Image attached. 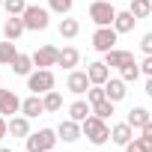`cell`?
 Segmentation results:
<instances>
[{"label": "cell", "instance_id": "cell-8", "mask_svg": "<svg viewBox=\"0 0 152 152\" xmlns=\"http://www.w3.org/2000/svg\"><path fill=\"white\" fill-rule=\"evenodd\" d=\"M57 60H60V48H54V45H42L33 54L36 69H51V66H57Z\"/></svg>", "mask_w": 152, "mask_h": 152}, {"label": "cell", "instance_id": "cell-9", "mask_svg": "<svg viewBox=\"0 0 152 152\" xmlns=\"http://www.w3.org/2000/svg\"><path fill=\"white\" fill-rule=\"evenodd\" d=\"M21 110V99L12 90H0V113L3 116H15Z\"/></svg>", "mask_w": 152, "mask_h": 152}, {"label": "cell", "instance_id": "cell-3", "mask_svg": "<svg viewBox=\"0 0 152 152\" xmlns=\"http://www.w3.org/2000/svg\"><path fill=\"white\" fill-rule=\"evenodd\" d=\"M54 72L51 69H36L30 78H27V90L30 93H36V96H45V93H51L54 90Z\"/></svg>", "mask_w": 152, "mask_h": 152}, {"label": "cell", "instance_id": "cell-12", "mask_svg": "<svg viewBox=\"0 0 152 152\" xmlns=\"http://www.w3.org/2000/svg\"><path fill=\"white\" fill-rule=\"evenodd\" d=\"M21 113H24V116H30V119H33V116H39V113H45V99H42V96H36V93H30V96L21 102Z\"/></svg>", "mask_w": 152, "mask_h": 152}, {"label": "cell", "instance_id": "cell-10", "mask_svg": "<svg viewBox=\"0 0 152 152\" xmlns=\"http://www.w3.org/2000/svg\"><path fill=\"white\" fill-rule=\"evenodd\" d=\"M57 134H60L63 143H75V140L84 134V128H81V122H75V119H63L60 128H57Z\"/></svg>", "mask_w": 152, "mask_h": 152}, {"label": "cell", "instance_id": "cell-15", "mask_svg": "<svg viewBox=\"0 0 152 152\" xmlns=\"http://www.w3.org/2000/svg\"><path fill=\"white\" fill-rule=\"evenodd\" d=\"M131 137H134V128H131L128 122H116V125L110 128V140H113L116 146H125Z\"/></svg>", "mask_w": 152, "mask_h": 152}, {"label": "cell", "instance_id": "cell-18", "mask_svg": "<svg viewBox=\"0 0 152 152\" xmlns=\"http://www.w3.org/2000/svg\"><path fill=\"white\" fill-rule=\"evenodd\" d=\"M134 24H137V18L131 15V9L116 12V18H113V30H116V33H131V30H134Z\"/></svg>", "mask_w": 152, "mask_h": 152}, {"label": "cell", "instance_id": "cell-6", "mask_svg": "<svg viewBox=\"0 0 152 152\" xmlns=\"http://www.w3.org/2000/svg\"><path fill=\"white\" fill-rule=\"evenodd\" d=\"M116 30L113 27H99L96 33H93V48L96 51H102V54H107V51H113L116 48Z\"/></svg>", "mask_w": 152, "mask_h": 152}, {"label": "cell", "instance_id": "cell-29", "mask_svg": "<svg viewBox=\"0 0 152 152\" xmlns=\"http://www.w3.org/2000/svg\"><path fill=\"white\" fill-rule=\"evenodd\" d=\"M72 3H75V0H48L51 12H57V15H69L72 12Z\"/></svg>", "mask_w": 152, "mask_h": 152}, {"label": "cell", "instance_id": "cell-30", "mask_svg": "<svg viewBox=\"0 0 152 152\" xmlns=\"http://www.w3.org/2000/svg\"><path fill=\"white\" fill-rule=\"evenodd\" d=\"M107 96H104V87H99V84H93L90 90H87V102L90 104H99V102H104Z\"/></svg>", "mask_w": 152, "mask_h": 152}, {"label": "cell", "instance_id": "cell-25", "mask_svg": "<svg viewBox=\"0 0 152 152\" xmlns=\"http://www.w3.org/2000/svg\"><path fill=\"white\" fill-rule=\"evenodd\" d=\"M78 33H81L78 18H63V21H60V36H63V39H75Z\"/></svg>", "mask_w": 152, "mask_h": 152}, {"label": "cell", "instance_id": "cell-28", "mask_svg": "<svg viewBox=\"0 0 152 152\" xmlns=\"http://www.w3.org/2000/svg\"><path fill=\"white\" fill-rule=\"evenodd\" d=\"M93 113H96V116H102V119H107V116H113V102H110V99H104V102H99V104H93Z\"/></svg>", "mask_w": 152, "mask_h": 152}, {"label": "cell", "instance_id": "cell-1", "mask_svg": "<svg viewBox=\"0 0 152 152\" xmlns=\"http://www.w3.org/2000/svg\"><path fill=\"white\" fill-rule=\"evenodd\" d=\"M81 128H84V137H87L93 146H104V143L110 140V128H107V122H104L102 116H96V113H90V116L81 122Z\"/></svg>", "mask_w": 152, "mask_h": 152}, {"label": "cell", "instance_id": "cell-24", "mask_svg": "<svg viewBox=\"0 0 152 152\" xmlns=\"http://www.w3.org/2000/svg\"><path fill=\"white\" fill-rule=\"evenodd\" d=\"M140 75H143V72H140V66H137L134 60H128V63H125V66L119 69V78H122L125 84H134V81L140 78Z\"/></svg>", "mask_w": 152, "mask_h": 152}, {"label": "cell", "instance_id": "cell-32", "mask_svg": "<svg viewBox=\"0 0 152 152\" xmlns=\"http://www.w3.org/2000/svg\"><path fill=\"white\" fill-rule=\"evenodd\" d=\"M3 9H6L9 15H24L27 3H24V0H3Z\"/></svg>", "mask_w": 152, "mask_h": 152}, {"label": "cell", "instance_id": "cell-22", "mask_svg": "<svg viewBox=\"0 0 152 152\" xmlns=\"http://www.w3.org/2000/svg\"><path fill=\"white\" fill-rule=\"evenodd\" d=\"M149 119H152V116H149V110H146V107H131V110H128V116H125V122H128L131 128H143Z\"/></svg>", "mask_w": 152, "mask_h": 152}, {"label": "cell", "instance_id": "cell-27", "mask_svg": "<svg viewBox=\"0 0 152 152\" xmlns=\"http://www.w3.org/2000/svg\"><path fill=\"white\" fill-rule=\"evenodd\" d=\"M42 99H45V113H57V110L63 107V96H60L57 90H51V93H45Z\"/></svg>", "mask_w": 152, "mask_h": 152}, {"label": "cell", "instance_id": "cell-23", "mask_svg": "<svg viewBox=\"0 0 152 152\" xmlns=\"http://www.w3.org/2000/svg\"><path fill=\"white\" fill-rule=\"evenodd\" d=\"M18 54H21V51H15V42H12V39L0 42V63H3V66H12Z\"/></svg>", "mask_w": 152, "mask_h": 152}, {"label": "cell", "instance_id": "cell-21", "mask_svg": "<svg viewBox=\"0 0 152 152\" xmlns=\"http://www.w3.org/2000/svg\"><path fill=\"white\" fill-rule=\"evenodd\" d=\"M9 134L12 137H30V116H12L9 119Z\"/></svg>", "mask_w": 152, "mask_h": 152}, {"label": "cell", "instance_id": "cell-4", "mask_svg": "<svg viewBox=\"0 0 152 152\" xmlns=\"http://www.w3.org/2000/svg\"><path fill=\"white\" fill-rule=\"evenodd\" d=\"M90 18H93L99 27H113L116 9L110 6V0H93V3H90Z\"/></svg>", "mask_w": 152, "mask_h": 152}, {"label": "cell", "instance_id": "cell-2", "mask_svg": "<svg viewBox=\"0 0 152 152\" xmlns=\"http://www.w3.org/2000/svg\"><path fill=\"white\" fill-rule=\"evenodd\" d=\"M57 140H60V134L54 128H39L36 134L27 137V152H51L57 146Z\"/></svg>", "mask_w": 152, "mask_h": 152}, {"label": "cell", "instance_id": "cell-35", "mask_svg": "<svg viewBox=\"0 0 152 152\" xmlns=\"http://www.w3.org/2000/svg\"><path fill=\"white\" fill-rule=\"evenodd\" d=\"M140 51H143V54H152V33H146V36L140 39Z\"/></svg>", "mask_w": 152, "mask_h": 152}, {"label": "cell", "instance_id": "cell-37", "mask_svg": "<svg viewBox=\"0 0 152 152\" xmlns=\"http://www.w3.org/2000/svg\"><path fill=\"white\" fill-rule=\"evenodd\" d=\"M146 96H149V99H152V78H149V81H146Z\"/></svg>", "mask_w": 152, "mask_h": 152}, {"label": "cell", "instance_id": "cell-11", "mask_svg": "<svg viewBox=\"0 0 152 152\" xmlns=\"http://www.w3.org/2000/svg\"><path fill=\"white\" fill-rule=\"evenodd\" d=\"M24 30H27V24H24V18H21V15H9V18H6V24H3V36H6V39H12V42H18Z\"/></svg>", "mask_w": 152, "mask_h": 152}, {"label": "cell", "instance_id": "cell-5", "mask_svg": "<svg viewBox=\"0 0 152 152\" xmlns=\"http://www.w3.org/2000/svg\"><path fill=\"white\" fill-rule=\"evenodd\" d=\"M24 24H27V30H45L48 24H51V18H48V9H42V6H27L24 9Z\"/></svg>", "mask_w": 152, "mask_h": 152}, {"label": "cell", "instance_id": "cell-13", "mask_svg": "<svg viewBox=\"0 0 152 152\" xmlns=\"http://www.w3.org/2000/svg\"><path fill=\"white\" fill-rule=\"evenodd\" d=\"M125 93H128V90H125V81H122V78H107V84H104V96H107L113 104L122 102Z\"/></svg>", "mask_w": 152, "mask_h": 152}, {"label": "cell", "instance_id": "cell-14", "mask_svg": "<svg viewBox=\"0 0 152 152\" xmlns=\"http://www.w3.org/2000/svg\"><path fill=\"white\" fill-rule=\"evenodd\" d=\"M87 75H90V81H93V84L104 87L107 78H110V66H107V63H90V66H87Z\"/></svg>", "mask_w": 152, "mask_h": 152}, {"label": "cell", "instance_id": "cell-34", "mask_svg": "<svg viewBox=\"0 0 152 152\" xmlns=\"http://www.w3.org/2000/svg\"><path fill=\"white\" fill-rule=\"evenodd\" d=\"M140 72L146 75V78H152V54H146V60L140 63Z\"/></svg>", "mask_w": 152, "mask_h": 152}, {"label": "cell", "instance_id": "cell-19", "mask_svg": "<svg viewBox=\"0 0 152 152\" xmlns=\"http://www.w3.org/2000/svg\"><path fill=\"white\" fill-rule=\"evenodd\" d=\"M128 60H134V54H131V51H119V48H113V51H107V54H104V63H107L110 69H122Z\"/></svg>", "mask_w": 152, "mask_h": 152}, {"label": "cell", "instance_id": "cell-17", "mask_svg": "<svg viewBox=\"0 0 152 152\" xmlns=\"http://www.w3.org/2000/svg\"><path fill=\"white\" fill-rule=\"evenodd\" d=\"M33 66H36V63H33V54H18L15 63H12L9 69H12L15 75H24V78H30V75H33Z\"/></svg>", "mask_w": 152, "mask_h": 152}, {"label": "cell", "instance_id": "cell-31", "mask_svg": "<svg viewBox=\"0 0 152 152\" xmlns=\"http://www.w3.org/2000/svg\"><path fill=\"white\" fill-rule=\"evenodd\" d=\"M125 152H152V149H149V143H146L143 137H131V140L125 143Z\"/></svg>", "mask_w": 152, "mask_h": 152}, {"label": "cell", "instance_id": "cell-36", "mask_svg": "<svg viewBox=\"0 0 152 152\" xmlns=\"http://www.w3.org/2000/svg\"><path fill=\"white\" fill-rule=\"evenodd\" d=\"M6 134H9V119H6L3 113H0V140H3Z\"/></svg>", "mask_w": 152, "mask_h": 152}, {"label": "cell", "instance_id": "cell-26", "mask_svg": "<svg viewBox=\"0 0 152 152\" xmlns=\"http://www.w3.org/2000/svg\"><path fill=\"white\" fill-rule=\"evenodd\" d=\"M128 9H131V15L134 18H149V12H152V0H128Z\"/></svg>", "mask_w": 152, "mask_h": 152}, {"label": "cell", "instance_id": "cell-20", "mask_svg": "<svg viewBox=\"0 0 152 152\" xmlns=\"http://www.w3.org/2000/svg\"><path fill=\"white\" fill-rule=\"evenodd\" d=\"M78 63H81V51H78V48H72V45H69V48H63V51H60L57 66H63V69H69V72H72Z\"/></svg>", "mask_w": 152, "mask_h": 152}, {"label": "cell", "instance_id": "cell-33", "mask_svg": "<svg viewBox=\"0 0 152 152\" xmlns=\"http://www.w3.org/2000/svg\"><path fill=\"white\" fill-rule=\"evenodd\" d=\"M140 137H143V140L149 143V149H152V119H149V122H146V125L140 128Z\"/></svg>", "mask_w": 152, "mask_h": 152}, {"label": "cell", "instance_id": "cell-38", "mask_svg": "<svg viewBox=\"0 0 152 152\" xmlns=\"http://www.w3.org/2000/svg\"><path fill=\"white\" fill-rule=\"evenodd\" d=\"M0 152H12V149H6V146H0Z\"/></svg>", "mask_w": 152, "mask_h": 152}, {"label": "cell", "instance_id": "cell-16", "mask_svg": "<svg viewBox=\"0 0 152 152\" xmlns=\"http://www.w3.org/2000/svg\"><path fill=\"white\" fill-rule=\"evenodd\" d=\"M90 113H93V104L84 102V99H78V102H72V104H69V119H75V122H84Z\"/></svg>", "mask_w": 152, "mask_h": 152}, {"label": "cell", "instance_id": "cell-39", "mask_svg": "<svg viewBox=\"0 0 152 152\" xmlns=\"http://www.w3.org/2000/svg\"><path fill=\"white\" fill-rule=\"evenodd\" d=\"M0 6H3V0H0Z\"/></svg>", "mask_w": 152, "mask_h": 152}, {"label": "cell", "instance_id": "cell-7", "mask_svg": "<svg viewBox=\"0 0 152 152\" xmlns=\"http://www.w3.org/2000/svg\"><path fill=\"white\" fill-rule=\"evenodd\" d=\"M90 87H93V81H90V75H87V72H78V69H72V72H69V81H66V90H69V93L84 96Z\"/></svg>", "mask_w": 152, "mask_h": 152}]
</instances>
